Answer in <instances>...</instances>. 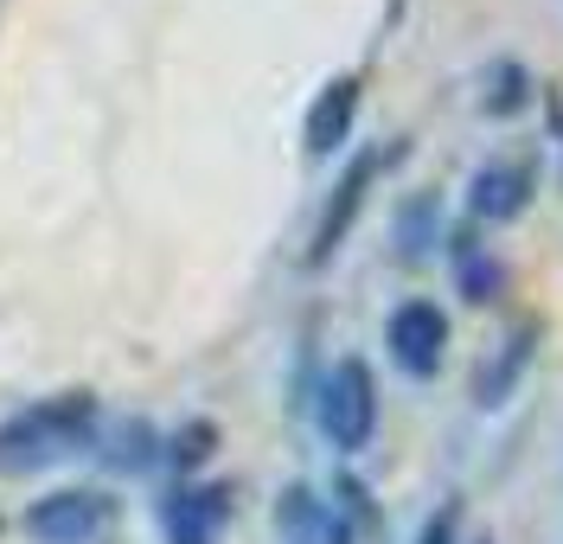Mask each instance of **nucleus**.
<instances>
[{"label": "nucleus", "instance_id": "423d86ee", "mask_svg": "<svg viewBox=\"0 0 563 544\" xmlns=\"http://www.w3.org/2000/svg\"><path fill=\"white\" fill-rule=\"evenodd\" d=\"M231 507H238L231 480H192V487L167 493L161 532H167V544H218L224 525H231Z\"/></svg>", "mask_w": 563, "mask_h": 544}, {"label": "nucleus", "instance_id": "ddd939ff", "mask_svg": "<svg viewBox=\"0 0 563 544\" xmlns=\"http://www.w3.org/2000/svg\"><path fill=\"white\" fill-rule=\"evenodd\" d=\"M531 97H538V84H531V71L519 58H493L481 71V115L487 122H519L531 109Z\"/></svg>", "mask_w": 563, "mask_h": 544}, {"label": "nucleus", "instance_id": "6ab92c4d", "mask_svg": "<svg viewBox=\"0 0 563 544\" xmlns=\"http://www.w3.org/2000/svg\"><path fill=\"white\" fill-rule=\"evenodd\" d=\"M558 142H563V109H558Z\"/></svg>", "mask_w": 563, "mask_h": 544}, {"label": "nucleus", "instance_id": "20e7f679", "mask_svg": "<svg viewBox=\"0 0 563 544\" xmlns=\"http://www.w3.org/2000/svg\"><path fill=\"white\" fill-rule=\"evenodd\" d=\"M397 154V147H390ZM390 154H378V147H365V154H352L346 160V174L333 180V192H327V206H320L314 218V237H308V269H327L333 256H340V244L352 237V224H358V212H365V192H372V180L385 174V160Z\"/></svg>", "mask_w": 563, "mask_h": 544}, {"label": "nucleus", "instance_id": "7ed1b4c3", "mask_svg": "<svg viewBox=\"0 0 563 544\" xmlns=\"http://www.w3.org/2000/svg\"><path fill=\"white\" fill-rule=\"evenodd\" d=\"M449 346H455V321H449V308L442 301H429V295H410V301H397L385 321V353L390 365L404 371V378H442V365H449Z\"/></svg>", "mask_w": 563, "mask_h": 544}, {"label": "nucleus", "instance_id": "f03ea898", "mask_svg": "<svg viewBox=\"0 0 563 544\" xmlns=\"http://www.w3.org/2000/svg\"><path fill=\"white\" fill-rule=\"evenodd\" d=\"M314 423L340 455H358L378 435V378H372V365L358 359V353H346V359H333L320 371Z\"/></svg>", "mask_w": 563, "mask_h": 544}, {"label": "nucleus", "instance_id": "f257e3e1", "mask_svg": "<svg viewBox=\"0 0 563 544\" xmlns=\"http://www.w3.org/2000/svg\"><path fill=\"white\" fill-rule=\"evenodd\" d=\"M97 391H58V398H38L33 410H13L0 423V474H38L52 462L77 455L84 442H97Z\"/></svg>", "mask_w": 563, "mask_h": 544}, {"label": "nucleus", "instance_id": "4468645a", "mask_svg": "<svg viewBox=\"0 0 563 544\" xmlns=\"http://www.w3.org/2000/svg\"><path fill=\"white\" fill-rule=\"evenodd\" d=\"M97 448H103V462L109 468H154L161 462V435H154V423H141V417H122V423H97Z\"/></svg>", "mask_w": 563, "mask_h": 544}, {"label": "nucleus", "instance_id": "39448f33", "mask_svg": "<svg viewBox=\"0 0 563 544\" xmlns=\"http://www.w3.org/2000/svg\"><path fill=\"white\" fill-rule=\"evenodd\" d=\"M115 519V500L109 493H90V487H58L26 507V532L33 544H97Z\"/></svg>", "mask_w": 563, "mask_h": 544}, {"label": "nucleus", "instance_id": "0eeeda50", "mask_svg": "<svg viewBox=\"0 0 563 544\" xmlns=\"http://www.w3.org/2000/svg\"><path fill=\"white\" fill-rule=\"evenodd\" d=\"M358 109H365V77L358 71H333L320 84L314 103H308V122H301V142H308L314 160H327V154H340V147L352 142Z\"/></svg>", "mask_w": 563, "mask_h": 544}, {"label": "nucleus", "instance_id": "dca6fc26", "mask_svg": "<svg viewBox=\"0 0 563 544\" xmlns=\"http://www.w3.org/2000/svg\"><path fill=\"white\" fill-rule=\"evenodd\" d=\"M333 507H340V519H346L352 532H358V525H365V532L385 525V519H378V500H372V487H365L358 474H340V480H333Z\"/></svg>", "mask_w": 563, "mask_h": 544}, {"label": "nucleus", "instance_id": "9d476101", "mask_svg": "<svg viewBox=\"0 0 563 544\" xmlns=\"http://www.w3.org/2000/svg\"><path fill=\"white\" fill-rule=\"evenodd\" d=\"M449 263H455L461 301H474V308H493L499 295L512 289V269H506V256L487 251L481 224H455V231H449Z\"/></svg>", "mask_w": 563, "mask_h": 544}, {"label": "nucleus", "instance_id": "f8f14e48", "mask_svg": "<svg viewBox=\"0 0 563 544\" xmlns=\"http://www.w3.org/2000/svg\"><path fill=\"white\" fill-rule=\"evenodd\" d=\"M390 244H397V263H417L435 244H449V224H442V199L435 192H410L397 218H390Z\"/></svg>", "mask_w": 563, "mask_h": 544}, {"label": "nucleus", "instance_id": "9b49d317", "mask_svg": "<svg viewBox=\"0 0 563 544\" xmlns=\"http://www.w3.org/2000/svg\"><path fill=\"white\" fill-rule=\"evenodd\" d=\"M276 532H282L288 544H358V532L340 519V507H333V500H320L308 480L282 487V500H276Z\"/></svg>", "mask_w": 563, "mask_h": 544}, {"label": "nucleus", "instance_id": "f3484780", "mask_svg": "<svg viewBox=\"0 0 563 544\" xmlns=\"http://www.w3.org/2000/svg\"><path fill=\"white\" fill-rule=\"evenodd\" d=\"M417 544H461V500H442L417 525Z\"/></svg>", "mask_w": 563, "mask_h": 544}, {"label": "nucleus", "instance_id": "a211bd4d", "mask_svg": "<svg viewBox=\"0 0 563 544\" xmlns=\"http://www.w3.org/2000/svg\"><path fill=\"white\" fill-rule=\"evenodd\" d=\"M461 544H493V532H474V539H461Z\"/></svg>", "mask_w": 563, "mask_h": 544}, {"label": "nucleus", "instance_id": "6e6552de", "mask_svg": "<svg viewBox=\"0 0 563 544\" xmlns=\"http://www.w3.org/2000/svg\"><path fill=\"white\" fill-rule=\"evenodd\" d=\"M531 192H538L531 160H487L467 180V224H519L531 212Z\"/></svg>", "mask_w": 563, "mask_h": 544}, {"label": "nucleus", "instance_id": "1a4fd4ad", "mask_svg": "<svg viewBox=\"0 0 563 544\" xmlns=\"http://www.w3.org/2000/svg\"><path fill=\"white\" fill-rule=\"evenodd\" d=\"M538 340H544V321H538V314H526V321H512L499 333V346H493L487 359H481V371H474V403H481V410H499V403L519 391V378H526L531 359H538Z\"/></svg>", "mask_w": 563, "mask_h": 544}, {"label": "nucleus", "instance_id": "2eb2a0df", "mask_svg": "<svg viewBox=\"0 0 563 544\" xmlns=\"http://www.w3.org/2000/svg\"><path fill=\"white\" fill-rule=\"evenodd\" d=\"M218 442H224V430H218L211 417H192V423H179V430L161 442V462L174 474H199L211 455H218Z\"/></svg>", "mask_w": 563, "mask_h": 544}]
</instances>
